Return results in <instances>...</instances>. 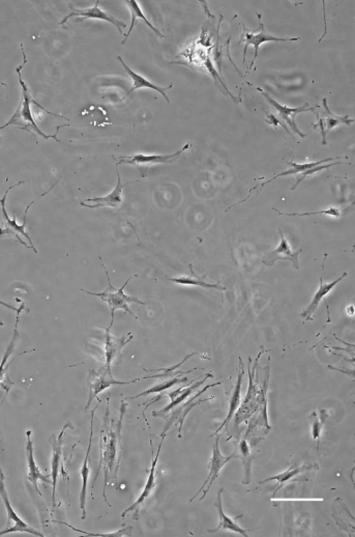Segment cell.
I'll use <instances>...</instances> for the list:
<instances>
[{
  "instance_id": "obj_1",
  "label": "cell",
  "mask_w": 355,
  "mask_h": 537,
  "mask_svg": "<svg viewBox=\"0 0 355 537\" xmlns=\"http://www.w3.org/2000/svg\"><path fill=\"white\" fill-rule=\"evenodd\" d=\"M127 408V402L125 400H123L119 420L115 424L114 420L111 418L110 415V398H107L106 413L103 418V427L100 435V464H99V470L97 472L94 485L98 479L100 471L103 469V472H104L103 496H104L105 502L109 507H111V504H109L108 499H107L106 489L110 483L111 485L112 483L117 485L119 465H121V431H123V417H125Z\"/></svg>"
},
{
  "instance_id": "obj_2",
  "label": "cell",
  "mask_w": 355,
  "mask_h": 537,
  "mask_svg": "<svg viewBox=\"0 0 355 537\" xmlns=\"http://www.w3.org/2000/svg\"><path fill=\"white\" fill-rule=\"evenodd\" d=\"M20 47H21L22 55H23V64L16 69V72H17L18 77H19L20 86H21L22 88L21 99H20L19 105H18L17 109H16L13 117L10 119V121H8L7 124L1 126L0 130L6 129V128L10 127V126H16V127H19V129L24 130V131L32 134L34 138H37V135H39L42 136L44 139H50V138H53V139L57 140V142H61V140L57 137V134H59V129H61V127H65V126L68 125H63L61 126V127L57 128V133L53 134V135H47V134H45L44 132L38 127L34 117H32V104H34L37 105V106L40 107L45 113H48V115H53V117H63V115H57V113H50V111L46 110L44 107L41 106V105L32 98L30 90H28V86H26V82L22 79L21 70L23 69L24 66L28 64V59H26L23 44H20ZM63 119H65V117H63Z\"/></svg>"
},
{
  "instance_id": "obj_3",
  "label": "cell",
  "mask_w": 355,
  "mask_h": 537,
  "mask_svg": "<svg viewBox=\"0 0 355 537\" xmlns=\"http://www.w3.org/2000/svg\"><path fill=\"white\" fill-rule=\"evenodd\" d=\"M263 354V351L260 352L259 356L256 358L255 363L251 367V358H249V388H247V396L241 406L237 409L236 413L233 416L232 429L239 431V427L245 421L249 420L250 417L260 408V407L267 406V390L268 384H270V359H268L267 367L266 369L265 377L262 382L260 387H257L255 382L256 369L258 367V361L260 357Z\"/></svg>"
},
{
  "instance_id": "obj_4",
  "label": "cell",
  "mask_w": 355,
  "mask_h": 537,
  "mask_svg": "<svg viewBox=\"0 0 355 537\" xmlns=\"http://www.w3.org/2000/svg\"><path fill=\"white\" fill-rule=\"evenodd\" d=\"M102 266L103 268H105V273H106L107 280H108V286H107L106 290L103 291L102 293H92L84 290H81V292L85 293V294L92 295V296L99 297L103 302H106L107 304L109 305L111 311L110 324H113V322H114L115 311H116L117 309H123L125 313L131 315L134 319L138 320L137 315H134V313H132L131 309H130V304H131V303H137V304L139 305H146V302H142V301H140L139 299L136 298V297L129 296V295L125 294V286L131 282L132 278H133L134 276L133 277H130L121 289H115L114 286H112V284H111L110 277H109L107 268H105L104 264H102Z\"/></svg>"
},
{
  "instance_id": "obj_5",
  "label": "cell",
  "mask_w": 355,
  "mask_h": 537,
  "mask_svg": "<svg viewBox=\"0 0 355 537\" xmlns=\"http://www.w3.org/2000/svg\"><path fill=\"white\" fill-rule=\"evenodd\" d=\"M22 184H24V181L19 182V183L16 184V185L8 188L7 191L3 194V198L0 199V206H1V211H3V224L0 225V237H16L22 245L26 246L28 249H32V250H34L36 253H38V250H37L34 243H32V237L28 235V233H26V217H28V211H30V206L34 204V202H30V204H28V208H26V213H24V220L22 224H18L16 216H14L13 219L10 218L9 215H8L7 213V208H6V202H7V197L9 192L11 191L12 189H14V188L17 187V186L22 185Z\"/></svg>"
},
{
  "instance_id": "obj_6",
  "label": "cell",
  "mask_w": 355,
  "mask_h": 537,
  "mask_svg": "<svg viewBox=\"0 0 355 537\" xmlns=\"http://www.w3.org/2000/svg\"><path fill=\"white\" fill-rule=\"evenodd\" d=\"M256 15H257L258 20H259V28H258L257 30H255V32L247 30V28H245V24H243V22H241V26H243V35H241V40H239V44L243 42L245 43V51H243V63H245V55H247V48H249V46L254 47V57L253 59H252V63L250 64L249 68H247V72L252 69L254 64L256 63L260 46H261V44H263V43L295 42V41H299V37L298 38H276V37L272 36V35H270V32L266 30V28H264L263 22H262L261 20V15L258 13H256Z\"/></svg>"
},
{
  "instance_id": "obj_7",
  "label": "cell",
  "mask_w": 355,
  "mask_h": 537,
  "mask_svg": "<svg viewBox=\"0 0 355 537\" xmlns=\"http://www.w3.org/2000/svg\"><path fill=\"white\" fill-rule=\"evenodd\" d=\"M140 380H142V378L128 382L117 381L113 377L111 369H108L105 365L99 369H90L88 371V381H86L88 382V388H90V396H88V404H86L85 410L90 409V404L96 398L98 400H101L98 398L99 394L102 393L103 391L108 389L111 386L130 385V384L136 383V382L140 381Z\"/></svg>"
},
{
  "instance_id": "obj_8",
  "label": "cell",
  "mask_w": 355,
  "mask_h": 537,
  "mask_svg": "<svg viewBox=\"0 0 355 537\" xmlns=\"http://www.w3.org/2000/svg\"><path fill=\"white\" fill-rule=\"evenodd\" d=\"M220 438V435L216 437V441H214V447H212V458H210V462H208V470H210V473H208L207 477H206L205 481H204L202 487H200L199 491H198L197 493L195 494V496L190 500L191 503L200 495V494L203 493V495H202V497L199 499V501H202V500L207 496L208 491L212 489L214 481L218 479L223 467L226 466L231 460H239V454L237 449L228 456H223V454L221 453Z\"/></svg>"
},
{
  "instance_id": "obj_9",
  "label": "cell",
  "mask_w": 355,
  "mask_h": 537,
  "mask_svg": "<svg viewBox=\"0 0 355 537\" xmlns=\"http://www.w3.org/2000/svg\"><path fill=\"white\" fill-rule=\"evenodd\" d=\"M5 479L6 477L5 474H3V469L0 467V497L3 499L8 514L7 528H6L5 530L0 531V536H3V535L10 534V533L13 532H26L28 533V534L34 535V536L44 537V534H42L40 531L36 530V529L30 527V525L26 524V523L16 514L15 510L12 507L11 501H10L9 495H8Z\"/></svg>"
},
{
  "instance_id": "obj_10",
  "label": "cell",
  "mask_w": 355,
  "mask_h": 537,
  "mask_svg": "<svg viewBox=\"0 0 355 537\" xmlns=\"http://www.w3.org/2000/svg\"><path fill=\"white\" fill-rule=\"evenodd\" d=\"M212 378H214L212 373H206V375H204L203 379H200L199 378V379H198V382H196L195 383V381L192 382V384L190 386H181V387L179 388V389L174 390V391L168 392V393H163V392L162 393H159V396H156V398H154V400H152V402H148V404H146L145 409H144L143 411L144 419H145V411L148 410V407L152 406V404H154V402H158V400H160L161 398H163L164 396H167L170 398V404H169L168 406L165 407V408L162 409V410L154 411V412H152V416L154 417L166 416V415L168 414V413L170 412L173 408L179 406V404H181V402H185V400H187L190 396H193V393L196 391V389H198L200 386L203 385V384L205 383L206 380L212 379Z\"/></svg>"
},
{
  "instance_id": "obj_11",
  "label": "cell",
  "mask_w": 355,
  "mask_h": 537,
  "mask_svg": "<svg viewBox=\"0 0 355 537\" xmlns=\"http://www.w3.org/2000/svg\"><path fill=\"white\" fill-rule=\"evenodd\" d=\"M221 384L222 383L219 382V383L212 384V385H206L203 389L196 392L195 396H192L191 398H189V400L181 402L179 406L173 408L172 410H171L172 411V413H170V415H168V416H167V415L165 416L168 417V420H167L166 425H165L164 431H163L161 437H162V436H166V433H168L169 429H170L173 425L179 424V437L181 438V429H183V422H185V417L187 416V414H189L195 407L199 406L202 402H210V400H214V396H212V398H207V400H199L200 396H201L204 392L210 389V388L214 387V386L221 385Z\"/></svg>"
},
{
  "instance_id": "obj_12",
  "label": "cell",
  "mask_w": 355,
  "mask_h": 537,
  "mask_svg": "<svg viewBox=\"0 0 355 537\" xmlns=\"http://www.w3.org/2000/svg\"><path fill=\"white\" fill-rule=\"evenodd\" d=\"M24 309H26V304L22 303L21 306H20L19 309H18V311H16V313H17V317H16L15 329H14L13 338H12L11 342H10L9 346H8L7 350H6L5 355H3V360H1V363H0V388H3V389L7 392V393H6V398H7L8 394H9L12 386L14 385L13 382L10 380L9 373H8V371H9V367H11L12 363H13L14 361L18 358V357L21 356V355L28 354V353L30 352H34V351L32 350L28 351V352L21 353V354L17 355L15 358L9 361L10 357L12 356L14 351H15L16 346H17V340L18 338H19V331H18V327H19L20 315H21L22 311H24ZM6 398H3V404L6 400Z\"/></svg>"
},
{
  "instance_id": "obj_13",
  "label": "cell",
  "mask_w": 355,
  "mask_h": 537,
  "mask_svg": "<svg viewBox=\"0 0 355 537\" xmlns=\"http://www.w3.org/2000/svg\"><path fill=\"white\" fill-rule=\"evenodd\" d=\"M256 90H257L258 92H260V94L266 99V101L274 107V110L278 113L281 121H282L285 125H288L289 127L291 128V130H292L293 133L297 134V135L301 136V138H305V136H307L298 129V127H297L296 121H295V117H296L297 115H299V113H307V111H312V113H316V107H319L318 105H316V107H310L307 103H305L303 106L297 107V108H291V107H287L285 106V105L276 102L272 97H270L267 92H264L262 88H257Z\"/></svg>"
},
{
  "instance_id": "obj_14",
  "label": "cell",
  "mask_w": 355,
  "mask_h": 537,
  "mask_svg": "<svg viewBox=\"0 0 355 537\" xmlns=\"http://www.w3.org/2000/svg\"><path fill=\"white\" fill-rule=\"evenodd\" d=\"M70 8H71L72 12L69 15L65 16V17L63 18V20H61V21L59 22L61 26H65V24L69 21L70 18L77 17V21L79 22L83 21V20L85 19H99L103 20V21L109 22V23L113 24V26L117 28L119 35H121V36L123 35V28H127V24L119 21V20L113 17V16L107 13V12L102 11V10L100 9V1H99V0L98 1H96L94 7L90 8V9H75L72 5L70 6Z\"/></svg>"
},
{
  "instance_id": "obj_15",
  "label": "cell",
  "mask_w": 355,
  "mask_h": 537,
  "mask_svg": "<svg viewBox=\"0 0 355 537\" xmlns=\"http://www.w3.org/2000/svg\"><path fill=\"white\" fill-rule=\"evenodd\" d=\"M191 146V144H187L179 152L173 153L170 155H143L137 154L129 157H121L119 158L116 166L119 164L135 165V166H152L156 164H168V163L174 162L179 158L183 153H185L187 148Z\"/></svg>"
},
{
  "instance_id": "obj_16",
  "label": "cell",
  "mask_w": 355,
  "mask_h": 537,
  "mask_svg": "<svg viewBox=\"0 0 355 537\" xmlns=\"http://www.w3.org/2000/svg\"><path fill=\"white\" fill-rule=\"evenodd\" d=\"M165 438L166 436H162V440H161L160 445H159L158 451H156V456H154V460H152V468H150V475H148V480H146L145 487H144L143 491H142L140 497L138 498L137 501L135 503L132 504L128 509L121 514V518H125V516L130 512H133L134 520H139V511L141 506L143 505L144 502L152 496V491H154V487L156 485V465H158L159 458H160L161 450H162L163 443H164Z\"/></svg>"
},
{
  "instance_id": "obj_17",
  "label": "cell",
  "mask_w": 355,
  "mask_h": 537,
  "mask_svg": "<svg viewBox=\"0 0 355 537\" xmlns=\"http://www.w3.org/2000/svg\"><path fill=\"white\" fill-rule=\"evenodd\" d=\"M278 231L281 237L280 244H278L276 249L272 250V251L265 254L262 262H263V264H265V266H274V264H276L278 260H289V262H292L293 268H294L295 270H298V256L299 254L303 252V249L297 250V251H292L290 245H289V242L287 241L286 237L283 235L282 229L278 228Z\"/></svg>"
},
{
  "instance_id": "obj_18",
  "label": "cell",
  "mask_w": 355,
  "mask_h": 537,
  "mask_svg": "<svg viewBox=\"0 0 355 537\" xmlns=\"http://www.w3.org/2000/svg\"><path fill=\"white\" fill-rule=\"evenodd\" d=\"M72 427L71 423H67L63 427V431L59 433V437L52 433L49 438V443H50L51 447H52V460H51V478H52V501L53 507L57 505V499H55V495H57V478L59 475V468H61V456H63V437H65V431L67 429Z\"/></svg>"
},
{
  "instance_id": "obj_19",
  "label": "cell",
  "mask_w": 355,
  "mask_h": 537,
  "mask_svg": "<svg viewBox=\"0 0 355 537\" xmlns=\"http://www.w3.org/2000/svg\"><path fill=\"white\" fill-rule=\"evenodd\" d=\"M116 173L117 185L110 194H108V195L106 196H102V197L88 198L85 202L82 200V202H80V204L85 206V208H92V210L101 208H119V206L123 204V188H125V186L133 183V182H129V183L127 184L121 183V175H119V169H116Z\"/></svg>"
},
{
  "instance_id": "obj_20",
  "label": "cell",
  "mask_w": 355,
  "mask_h": 537,
  "mask_svg": "<svg viewBox=\"0 0 355 537\" xmlns=\"http://www.w3.org/2000/svg\"><path fill=\"white\" fill-rule=\"evenodd\" d=\"M322 102H323L324 113H325V115H324L323 117H320V115L316 113L318 121L317 124H314L313 127L315 130H319V132L322 135V146H326V135H327L328 132L332 131V129H334V128L338 125H351V124L354 123V119H350L348 115L338 117V115H334V113L330 111V109L328 108L327 100L324 98Z\"/></svg>"
},
{
  "instance_id": "obj_21",
  "label": "cell",
  "mask_w": 355,
  "mask_h": 537,
  "mask_svg": "<svg viewBox=\"0 0 355 537\" xmlns=\"http://www.w3.org/2000/svg\"><path fill=\"white\" fill-rule=\"evenodd\" d=\"M223 491H224V487H221L216 493V502H214V506H216V510H218L219 518H220V523L219 526L216 529H208V533H216L220 530H228L232 531V532L237 533V534L243 535L245 537H249V533L247 530L241 528L239 524H237V520L243 518L241 516H235V518H231V516H227L223 510V501L222 496Z\"/></svg>"
},
{
  "instance_id": "obj_22",
  "label": "cell",
  "mask_w": 355,
  "mask_h": 537,
  "mask_svg": "<svg viewBox=\"0 0 355 537\" xmlns=\"http://www.w3.org/2000/svg\"><path fill=\"white\" fill-rule=\"evenodd\" d=\"M112 325L113 324L109 325L106 329V333H105V359H106L105 367H108V369H111V364L114 359H116L121 354L123 349L134 338L131 332L121 336V338H114L111 334Z\"/></svg>"
},
{
  "instance_id": "obj_23",
  "label": "cell",
  "mask_w": 355,
  "mask_h": 537,
  "mask_svg": "<svg viewBox=\"0 0 355 537\" xmlns=\"http://www.w3.org/2000/svg\"><path fill=\"white\" fill-rule=\"evenodd\" d=\"M32 431H26V437H28V443H26V458H28V480L32 482L37 493L42 497V493H41L40 489H39V481H44V482L52 485V480L48 476H45L41 472L38 465H37L36 460H34V443H32Z\"/></svg>"
},
{
  "instance_id": "obj_24",
  "label": "cell",
  "mask_w": 355,
  "mask_h": 537,
  "mask_svg": "<svg viewBox=\"0 0 355 537\" xmlns=\"http://www.w3.org/2000/svg\"><path fill=\"white\" fill-rule=\"evenodd\" d=\"M347 275H348V274L345 272V273H343L338 280H334V282H329V284H324L323 278H320L319 290L317 291L315 296L312 299L311 303H310V304L303 309V313H301V319L305 320V321H314V315H315L316 311H317L320 303H321L322 300L334 290V286H336L338 282H342L345 277H347Z\"/></svg>"
},
{
  "instance_id": "obj_25",
  "label": "cell",
  "mask_w": 355,
  "mask_h": 537,
  "mask_svg": "<svg viewBox=\"0 0 355 537\" xmlns=\"http://www.w3.org/2000/svg\"><path fill=\"white\" fill-rule=\"evenodd\" d=\"M101 402H102V400H99L98 406L92 411V415H90V443H88V452H86V456L84 458V462L81 468L82 489L81 494H80V509L82 511V520H85L86 518V493H88V478H90V450H92V435H94V413H96L97 409L99 408V404Z\"/></svg>"
},
{
  "instance_id": "obj_26",
  "label": "cell",
  "mask_w": 355,
  "mask_h": 537,
  "mask_svg": "<svg viewBox=\"0 0 355 537\" xmlns=\"http://www.w3.org/2000/svg\"><path fill=\"white\" fill-rule=\"evenodd\" d=\"M243 375H245V367H243V359L239 357V371H237V382L235 385L234 390H233L232 396H231L230 402H229V411L228 415H227L226 419L224 422L221 424V427L212 433L210 437L219 435L222 429H227L230 421L232 420L233 416L236 413L237 409L241 406V384H243Z\"/></svg>"
},
{
  "instance_id": "obj_27",
  "label": "cell",
  "mask_w": 355,
  "mask_h": 537,
  "mask_svg": "<svg viewBox=\"0 0 355 537\" xmlns=\"http://www.w3.org/2000/svg\"><path fill=\"white\" fill-rule=\"evenodd\" d=\"M117 59H119V61H121L123 67L125 68L128 75H129L130 77L132 78V80H133V88H131V90L128 92L127 96L131 95V92H133L134 90H140V88H150V90H156V92H158L159 94L162 95V96L164 97L165 100L167 101V103L170 104V100H169L168 96L166 95V90H171V88H173V84H171L169 86H166V88H161V86H156V84H152V82L148 81V80L146 79V78H144L143 76L139 75V74L134 72L133 70L129 67V66L125 65L123 57H119Z\"/></svg>"
},
{
  "instance_id": "obj_28",
  "label": "cell",
  "mask_w": 355,
  "mask_h": 537,
  "mask_svg": "<svg viewBox=\"0 0 355 537\" xmlns=\"http://www.w3.org/2000/svg\"><path fill=\"white\" fill-rule=\"evenodd\" d=\"M314 469H318L317 464H305L303 465V466H297L296 464H294L293 466H291L288 470L285 471V472L276 475V476H272L270 477V478L264 479V480L260 481L258 485H263V483L276 480V487L274 489V495H276L284 485H286L289 481L292 480L295 476L301 474V473L305 472V471L314 470Z\"/></svg>"
},
{
  "instance_id": "obj_29",
  "label": "cell",
  "mask_w": 355,
  "mask_h": 537,
  "mask_svg": "<svg viewBox=\"0 0 355 537\" xmlns=\"http://www.w3.org/2000/svg\"><path fill=\"white\" fill-rule=\"evenodd\" d=\"M190 274L189 275L181 276V277L170 278V282H174V284H179V286H200V288L212 289V290L221 291V292H225L226 288L221 286L220 282L218 284H207L205 282L206 276H198L197 274L194 272L193 266L190 264Z\"/></svg>"
},
{
  "instance_id": "obj_30",
  "label": "cell",
  "mask_w": 355,
  "mask_h": 537,
  "mask_svg": "<svg viewBox=\"0 0 355 537\" xmlns=\"http://www.w3.org/2000/svg\"><path fill=\"white\" fill-rule=\"evenodd\" d=\"M125 3H127L128 7H129L130 11H131L132 21L131 26H130L129 32H128V34L125 35V39H123L121 44L125 45V42H127L130 35H131L132 30H133L134 26H135L136 23H137L138 19L142 20V21H143L144 23H145L146 26H148V28H150V30H152V32L156 35V36L160 37V38H165L164 35H163L162 32L158 30V28H154V26L150 23V20H148V18H146V16L144 15L143 12H142V10L140 9L139 3H138V1H136V0H129V1H125Z\"/></svg>"
},
{
  "instance_id": "obj_31",
  "label": "cell",
  "mask_w": 355,
  "mask_h": 537,
  "mask_svg": "<svg viewBox=\"0 0 355 537\" xmlns=\"http://www.w3.org/2000/svg\"><path fill=\"white\" fill-rule=\"evenodd\" d=\"M341 159H342L341 158V157H336V158H327V159H324V160L317 161V162L303 163V164H297V163H294V162H286L287 164L290 165L291 169H288V170L282 171V173L274 175V177H272V179H268V181L264 182L263 184H261V187H260V190H261L262 188L264 187V186L267 185V184H270V182L274 181V179H278V177H287V175H301V173H303V171L307 170V169L313 168V167L318 166V165L323 164V163L328 162V161L341 160Z\"/></svg>"
},
{
  "instance_id": "obj_32",
  "label": "cell",
  "mask_w": 355,
  "mask_h": 537,
  "mask_svg": "<svg viewBox=\"0 0 355 537\" xmlns=\"http://www.w3.org/2000/svg\"><path fill=\"white\" fill-rule=\"evenodd\" d=\"M239 449L237 451L239 452V458H241L243 468H245V478H243V485H247L252 481V456L251 445L245 438L239 442Z\"/></svg>"
},
{
  "instance_id": "obj_33",
  "label": "cell",
  "mask_w": 355,
  "mask_h": 537,
  "mask_svg": "<svg viewBox=\"0 0 355 537\" xmlns=\"http://www.w3.org/2000/svg\"><path fill=\"white\" fill-rule=\"evenodd\" d=\"M187 378L175 377L170 378V379H163L162 382L159 384H156L154 387L150 388L146 391L141 392V393L137 394L135 396H131L128 398L127 400H136V398H142V396H148L152 393H162V392L166 391L169 388L173 387V386L179 385V384L187 383Z\"/></svg>"
},
{
  "instance_id": "obj_34",
  "label": "cell",
  "mask_w": 355,
  "mask_h": 537,
  "mask_svg": "<svg viewBox=\"0 0 355 537\" xmlns=\"http://www.w3.org/2000/svg\"><path fill=\"white\" fill-rule=\"evenodd\" d=\"M327 417L328 414L326 410H319V412L314 411L309 417L310 423H311L312 437H313L314 441L317 442V451L319 450L320 437H321V433Z\"/></svg>"
},
{
  "instance_id": "obj_35",
  "label": "cell",
  "mask_w": 355,
  "mask_h": 537,
  "mask_svg": "<svg viewBox=\"0 0 355 537\" xmlns=\"http://www.w3.org/2000/svg\"><path fill=\"white\" fill-rule=\"evenodd\" d=\"M57 524L65 525V526L69 527L72 530L76 531V532L82 533V534L88 535V536L92 537H123V536H132L133 533V526H127L125 528L121 529V530L115 531V532L104 533H90L88 531L81 530V529L76 528V527L72 526V525L68 524L65 522H61V520H54Z\"/></svg>"
},
{
  "instance_id": "obj_36",
  "label": "cell",
  "mask_w": 355,
  "mask_h": 537,
  "mask_svg": "<svg viewBox=\"0 0 355 537\" xmlns=\"http://www.w3.org/2000/svg\"><path fill=\"white\" fill-rule=\"evenodd\" d=\"M272 211H274V212L278 213V214L281 215V216H288V217H293V216L305 217V216H313V215H327V216L334 217V218H340V217L342 216V214H341V210L340 208H327V210L319 211V212H307V213H285V212H281L280 210H278V208H272Z\"/></svg>"
},
{
  "instance_id": "obj_37",
  "label": "cell",
  "mask_w": 355,
  "mask_h": 537,
  "mask_svg": "<svg viewBox=\"0 0 355 537\" xmlns=\"http://www.w3.org/2000/svg\"><path fill=\"white\" fill-rule=\"evenodd\" d=\"M343 163L344 162H341L340 161V162H332V164L318 165V166L313 167V168L307 169V170L303 171V173H301V175H296V183H295L294 186L291 188V190L296 189L297 186H298L299 184L303 181V179H307V177H311V175H316V173L323 170V169L330 168V167L334 166V165L343 164Z\"/></svg>"
},
{
  "instance_id": "obj_38",
  "label": "cell",
  "mask_w": 355,
  "mask_h": 537,
  "mask_svg": "<svg viewBox=\"0 0 355 537\" xmlns=\"http://www.w3.org/2000/svg\"><path fill=\"white\" fill-rule=\"evenodd\" d=\"M205 66L207 67V69L210 70V72H212V76H214V79L216 80V78H218L219 82H220L221 86H223V88H225V90H226L227 94L229 95V96L231 97V98L233 99V100L236 101L237 99L235 98V97H233L232 95H231V92H229L228 88H227L226 84L223 82L222 78L218 77V74H216V70H214V66H212V61H210V59H207V61H205Z\"/></svg>"
},
{
  "instance_id": "obj_39",
  "label": "cell",
  "mask_w": 355,
  "mask_h": 537,
  "mask_svg": "<svg viewBox=\"0 0 355 537\" xmlns=\"http://www.w3.org/2000/svg\"><path fill=\"white\" fill-rule=\"evenodd\" d=\"M266 123L270 124V125L274 126V128L278 127V126H281V127L284 128L285 131L287 132L288 134H291V131H289L288 128H287V126L285 125L284 123H283L281 119H278V117H274V115H270L267 117L265 119Z\"/></svg>"
},
{
  "instance_id": "obj_40",
  "label": "cell",
  "mask_w": 355,
  "mask_h": 537,
  "mask_svg": "<svg viewBox=\"0 0 355 537\" xmlns=\"http://www.w3.org/2000/svg\"><path fill=\"white\" fill-rule=\"evenodd\" d=\"M0 305L3 307H7V309H11V311H17L18 309H16V307H14L13 305L9 304V303L3 302V301L0 300Z\"/></svg>"
}]
</instances>
